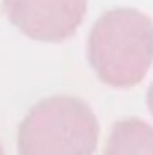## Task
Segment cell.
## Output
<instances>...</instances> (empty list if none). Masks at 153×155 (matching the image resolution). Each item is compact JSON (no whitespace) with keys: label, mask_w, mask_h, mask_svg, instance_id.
Returning a JSON list of instances; mask_svg holds the SVG:
<instances>
[{"label":"cell","mask_w":153,"mask_h":155,"mask_svg":"<svg viewBox=\"0 0 153 155\" xmlns=\"http://www.w3.org/2000/svg\"><path fill=\"white\" fill-rule=\"evenodd\" d=\"M88 61L108 87L141 83L153 63V22L137 9L106 11L90 31Z\"/></svg>","instance_id":"6da1fadb"},{"label":"cell","mask_w":153,"mask_h":155,"mask_svg":"<svg viewBox=\"0 0 153 155\" xmlns=\"http://www.w3.org/2000/svg\"><path fill=\"white\" fill-rule=\"evenodd\" d=\"M99 124L90 107L72 96L36 103L18 128L20 155H94Z\"/></svg>","instance_id":"7a4b0ae2"},{"label":"cell","mask_w":153,"mask_h":155,"mask_svg":"<svg viewBox=\"0 0 153 155\" xmlns=\"http://www.w3.org/2000/svg\"><path fill=\"white\" fill-rule=\"evenodd\" d=\"M13 25L40 41H61L76 33L86 0H4Z\"/></svg>","instance_id":"3957f363"},{"label":"cell","mask_w":153,"mask_h":155,"mask_svg":"<svg viewBox=\"0 0 153 155\" xmlns=\"http://www.w3.org/2000/svg\"><path fill=\"white\" fill-rule=\"evenodd\" d=\"M103 155H153V128L141 119L115 123Z\"/></svg>","instance_id":"277c9868"},{"label":"cell","mask_w":153,"mask_h":155,"mask_svg":"<svg viewBox=\"0 0 153 155\" xmlns=\"http://www.w3.org/2000/svg\"><path fill=\"white\" fill-rule=\"evenodd\" d=\"M148 108L153 114V83H151V87H150V90H148Z\"/></svg>","instance_id":"5b68a950"},{"label":"cell","mask_w":153,"mask_h":155,"mask_svg":"<svg viewBox=\"0 0 153 155\" xmlns=\"http://www.w3.org/2000/svg\"><path fill=\"white\" fill-rule=\"evenodd\" d=\"M0 155H4V150H2V146H0Z\"/></svg>","instance_id":"8992f818"}]
</instances>
